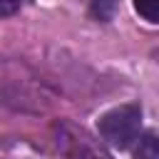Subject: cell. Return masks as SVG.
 I'll use <instances>...</instances> for the list:
<instances>
[{"instance_id":"obj_3","label":"cell","mask_w":159,"mask_h":159,"mask_svg":"<svg viewBox=\"0 0 159 159\" xmlns=\"http://www.w3.org/2000/svg\"><path fill=\"white\" fill-rule=\"evenodd\" d=\"M134 159H159V137L152 134V132L137 137Z\"/></svg>"},{"instance_id":"obj_2","label":"cell","mask_w":159,"mask_h":159,"mask_svg":"<svg viewBox=\"0 0 159 159\" xmlns=\"http://www.w3.org/2000/svg\"><path fill=\"white\" fill-rule=\"evenodd\" d=\"M52 132L62 159H112L97 139H92L82 127H75L72 122H57Z\"/></svg>"},{"instance_id":"obj_4","label":"cell","mask_w":159,"mask_h":159,"mask_svg":"<svg viewBox=\"0 0 159 159\" xmlns=\"http://www.w3.org/2000/svg\"><path fill=\"white\" fill-rule=\"evenodd\" d=\"M134 7L144 20L159 22V0H134Z\"/></svg>"},{"instance_id":"obj_1","label":"cell","mask_w":159,"mask_h":159,"mask_svg":"<svg viewBox=\"0 0 159 159\" xmlns=\"http://www.w3.org/2000/svg\"><path fill=\"white\" fill-rule=\"evenodd\" d=\"M139 124H142V109L137 104H119L99 117L97 129L107 144L127 149L139 137Z\"/></svg>"},{"instance_id":"obj_5","label":"cell","mask_w":159,"mask_h":159,"mask_svg":"<svg viewBox=\"0 0 159 159\" xmlns=\"http://www.w3.org/2000/svg\"><path fill=\"white\" fill-rule=\"evenodd\" d=\"M117 10V0H92V15L99 20H112Z\"/></svg>"},{"instance_id":"obj_6","label":"cell","mask_w":159,"mask_h":159,"mask_svg":"<svg viewBox=\"0 0 159 159\" xmlns=\"http://www.w3.org/2000/svg\"><path fill=\"white\" fill-rule=\"evenodd\" d=\"M22 5V0H0V17H7L12 12H17Z\"/></svg>"}]
</instances>
